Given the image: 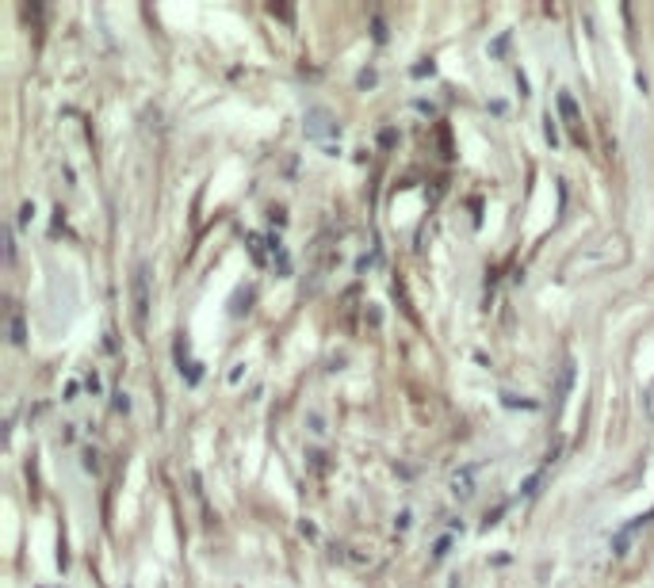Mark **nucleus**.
I'll return each instance as SVG.
<instances>
[{
	"label": "nucleus",
	"mask_w": 654,
	"mask_h": 588,
	"mask_svg": "<svg viewBox=\"0 0 654 588\" xmlns=\"http://www.w3.org/2000/svg\"><path fill=\"white\" fill-rule=\"evenodd\" d=\"M134 299H138V321H146V268L134 275Z\"/></svg>",
	"instance_id": "nucleus-2"
},
{
	"label": "nucleus",
	"mask_w": 654,
	"mask_h": 588,
	"mask_svg": "<svg viewBox=\"0 0 654 588\" xmlns=\"http://www.w3.org/2000/svg\"><path fill=\"white\" fill-rule=\"evenodd\" d=\"M307 134L310 138H326V134H337V123H333L322 107H314L307 115Z\"/></svg>",
	"instance_id": "nucleus-1"
}]
</instances>
